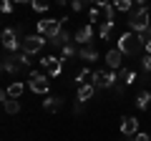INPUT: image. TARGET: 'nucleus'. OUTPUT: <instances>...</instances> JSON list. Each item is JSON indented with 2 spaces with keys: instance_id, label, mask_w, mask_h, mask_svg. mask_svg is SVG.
Instances as JSON below:
<instances>
[{
  "instance_id": "f257e3e1",
  "label": "nucleus",
  "mask_w": 151,
  "mask_h": 141,
  "mask_svg": "<svg viewBox=\"0 0 151 141\" xmlns=\"http://www.w3.org/2000/svg\"><path fill=\"white\" fill-rule=\"evenodd\" d=\"M141 48H144V43H141L139 33H134V30L124 33V35L119 38V50H121L124 55H139Z\"/></svg>"
},
{
  "instance_id": "f03ea898",
  "label": "nucleus",
  "mask_w": 151,
  "mask_h": 141,
  "mask_svg": "<svg viewBox=\"0 0 151 141\" xmlns=\"http://www.w3.org/2000/svg\"><path fill=\"white\" fill-rule=\"evenodd\" d=\"M151 25V13H149V8L146 5H141L139 10H134L129 15V28L134 33H141V30H146V28Z\"/></svg>"
},
{
  "instance_id": "7ed1b4c3",
  "label": "nucleus",
  "mask_w": 151,
  "mask_h": 141,
  "mask_svg": "<svg viewBox=\"0 0 151 141\" xmlns=\"http://www.w3.org/2000/svg\"><path fill=\"white\" fill-rule=\"evenodd\" d=\"M63 30V20H55V18H45V20H38V35H43V38H50L53 40L58 33Z\"/></svg>"
},
{
  "instance_id": "20e7f679",
  "label": "nucleus",
  "mask_w": 151,
  "mask_h": 141,
  "mask_svg": "<svg viewBox=\"0 0 151 141\" xmlns=\"http://www.w3.org/2000/svg\"><path fill=\"white\" fill-rule=\"evenodd\" d=\"M91 83H93L96 88H113L116 83H119V78H116L113 70H93Z\"/></svg>"
},
{
  "instance_id": "39448f33",
  "label": "nucleus",
  "mask_w": 151,
  "mask_h": 141,
  "mask_svg": "<svg viewBox=\"0 0 151 141\" xmlns=\"http://www.w3.org/2000/svg\"><path fill=\"white\" fill-rule=\"evenodd\" d=\"M113 5H93L91 8V23H113Z\"/></svg>"
},
{
  "instance_id": "423d86ee",
  "label": "nucleus",
  "mask_w": 151,
  "mask_h": 141,
  "mask_svg": "<svg viewBox=\"0 0 151 141\" xmlns=\"http://www.w3.org/2000/svg\"><path fill=\"white\" fill-rule=\"evenodd\" d=\"M43 43H45L43 35H25V38H23L20 50H23V53H28V55H35V53L43 50Z\"/></svg>"
},
{
  "instance_id": "0eeeda50",
  "label": "nucleus",
  "mask_w": 151,
  "mask_h": 141,
  "mask_svg": "<svg viewBox=\"0 0 151 141\" xmlns=\"http://www.w3.org/2000/svg\"><path fill=\"white\" fill-rule=\"evenodd\" d=\"M28 88H30L33 93H48L50 83H48V78H45L43 73H35V70H33L30 78H28Z\"/></svg>"
},
{
  "instance_id": "6e6552de",
  "label": "nucleus",
  "mask_w": 151,
  "mask_h": 141,
  "mask_svg": "<svg viewBox=\"0 0 151 141\" xmlns=\"http://www.w3.org/2000/svg\"><path fill=\"white\" fill-rule=\"evenodd\" d=\"M20 45H23V40H18V30L5 28V30H3V48H5L8 53H15Z\"/></svg>"
},
{
  "instance_id": "1a4fd4ad",
  "label": "nucleus",
  "mask_w": 151,
  "mask_h": 141,
  "mask_svg": "<svg viewBox=\"0 0 151 141\" xmlns=\"http://www.w3.org/2000/svg\"><path fill=\"white\" fill-rule=\"evenodd\" d=\"M106 65H108V70L124 68V53H121L119 48H116V50H108V53H106Z\"/></svg>"
},
{
  "instance_id": "9d476101",
  "label": "nucleus",
  "mask_w": 151,
  "mask_h": 141,
  "mask_svg": "<svg viewBox=\"0 0 151 141\" xmlns=\"http://www.w3.org/2000/svg\"><path fill=\"white\" fill-rule=\"evenodd\" d=\"M3 70H5V73H20L23 70V65H20V60H18L15 53H8L5 58H3Z\"/></svg>"
},
{
  "instance_id": "9b49d317",
  "label": "nucleus",
  "mask_w": 151,
  "mask_h": 141,
  "mask_svg": "<svg viewBox=\"0 0 151 141\" xmlns=\"http://www.w3.org/2000/svg\"><path fill=\"white\" fill-rule=\"evenodd\" d=\"M73 40H76V43H81V45H88V43L93 40V25L78 28V30H76V35H73Z\"/></svg>"
},
{
  "instance_id": "f8f14e48",
  "label": "nucleus",
  "mask_w": 151,
  "mask_h": 141,
  "mask_svg": "<svg viewBox=\"0 0 151 141\" xmlns=\"http://www.w3.org/2000/svg\"><path fill=\"white\" fill-rule=\"evenodd\" d=\"M121 134L124 136H136L139 134V121H136V116H126L121 121Z\"/></svg>"
},
{
  "instance_id": "ddd939ff",
  "label": "nucleus",
  "mask_w": 151,
  "mask_h": 141,
  "mask_svg": "<svg viewBox=\"0 0 151 141\" xmlns=\"http://www.w3.org/2000/svg\"><path fill=\"white\" fill-rule=\"evenodd\" d=\"M0 98H3V109H5V114H18V111H20V103H18V98H10L5 91L0 93Z\"/></svg>"
},
{
  "instance_id": "4468645a",
  "label": "nucleus",
  "mask_w": 151,
  "mask_h": 141,
  "mask_svg": "<svg viewBox=\"0 0 151 141\" xmlns=\"http://www.w3.org/2000/svg\"><path fill=\"white\" fill-rule=\"evenodd\" d=\"M116 78H119V83H124V86H131V83L136 81V73H134L131 68H126V65H124V68L116 70Z\"/></svg>"
},
{
  "instance_id": "2eb2a0df",
  "label": "nucleus",
  "mask_w": 151,
  "mask_h": 141,
  "mask_svg": "<svg viewBox=\"0 0 151 141\" xmlns=\"http://www.w3.org/2000/svg\"><path fill=\"white\" fill-rule=\"evenodd\" d=\"M78 58L86 60V63H91V60H96V58H98V50L93 48L91 43H88V45H81V48H78Z\"/></svg>"
},
{
  "instance_id": "dca6fc26",
  "label": "nucleus",
  "mask_w": 151,
  "mask_h": 141,
  "mask_svg": "<svg viewBox=\"0 0 151 141\" xmlns=\"http://www.w3.org/2000/svg\"><path fill=\"white\" fill-rule=\"evenodd\" d=\"M93 93H96V86L93 83H81L78 86V101H88Z\"/></svg>"
},
{
  "instance_id": "f3484780",
  "label": "nucleus",
  "mask_w": 151,
  "mask_h": 141,
  "mask_svg": "<svg viewBox=\"0 0 151 141\" xmlns=\"http://www.w3.org/2000/svg\"><path fill=\"white\" fill-rule=\"evenodd\" d=\"M50 43H53L55 48H65V45H70V33H68V30H60Z\"/></svg>"
},
{
  "instance_id": "a211bd4d",
  "label": "nucleus",
  "mask_w": 151,
  "mask_h": 141,
  "mask_svg": "<svg viewBox=\"0 0 151 141\" xmlns=\"http://www.w3.org/2000/svg\"><path fill=\"white\" fill-rule=\"evenodd\" d=\"M149 103H151V93L146 91V88L136 93V106H139L141 111H146V109H149Z\"/></svg>"
},
{
  "instance_id": "6ab92c4d",
  "label": "nucleus",
  "mask_w": 151,
  "mask_h": 141,
  "mask_svg": "<svg viewBox=\"0 0 151 141\" xmlns=\"http://www.w3.org/2000/svg\"><path fill=\"white\" fill-rule=\"evenodd\" d=\"M23 91H25V83H20V81H15V83H10V86H8V96L10 98H20L23 96Z\"/></svg>"
},
{
  "instance_id": "aec40b11",
  "label": "nucleus",
  "mask_w": 151,
  "mask_h": 141,
  "mask_svg": "<svg viewBox=\"0 0 151 141\" xmlns=\"http://www.w3.org/2000/svg\"><path fill=\"white\" fill-rule=\"evenodd\" d=\"M111 35H113V23H101V28H98V38L108 40Z\"/></svg>"
},
{
  "instance_id": "412c9836",
  "label": "nucleus",
  "mask_w": 151,
  "mask_h": 141,
  "mask_svg": "<svg viewBox=\"0 0 151 141\" xmlns=\"http://www.w3.org/2000/svg\"><path fill=\"white\" fill-rule=\"evenodd\" d=\"M60 106H63V101H60V98H45V101H43V109L50 111V114H53V111H58Z\"/></svg>"
},
{
  "instance_id": "4be33fe9",
  "label": "nucleus",
  "mask_w": 151,
  "mask_h": 141,
  "mask_svg": "<svg viewBox=\"0 0 151 141\" xmlns=\"http://www.w3.org/2000/svg\"><path fill=\"white\" fill-rule=\"evenodd\" d=\"M111 5L116 8V10H121V13H129L131 8H134V0H113Z\"/></svg>"
},
{
  "instance_id": "5701e85b",
  "label": "nucleus",
  "mask_w": 151,
  "mask_h": 141,
  "mask_svg": "<svg viewBox=\"0 0 151 141\" xmlns=\"http://www.w3.org/2000/svg\"><path fill=\"white\" fill-rule=\"evenodd\" d=\"M30 8H33L35 13H45V10L50 8V0H33V3H30Z\"/></svg>"
},
{
  "instance_id": "b1692460",
  "label": "nucleus",
  "mask_w": 151,
  "mask_h": 141,
  "mask_svg": "<svg viewBox=\"0 0 151 141\" xmlns=\"http://www.w3.org/2000/svg\"><path fill=\"white\" fill-rule=\"evenodd\" d=\"M88 3H93V0H70V8H73V10H76V13H81V10H83V8H86V5H88Z\"/></svg>"
},
{
  "instance_id": "393cba45",
  "label": "nucleus",
  "mask_w": 151,
  "mask_h": 141,
  "mask_svg": "<svg viewBox=\"0 0 151 141\" xmlns=\"http://www.w3.org/2000/svg\"><path fill=\"white\" fill-rule=\"evenodd\" d=\"M139 38H141V43H144V48H146V45L151 43V25L146 28V30H141V33H139Z\"/></svg>"
},
{
  "instance_id": "a878e982",
  "label": "nucleus",
  "mask_w": 151,
  "mask_h": 141,
  "mask_svg": "<svg viewBox=\"0 0 151 141\" xmlns=\"http://www.w3.org/2000/svg\"><path fill=\"white\" fill-rule=\"evenodd\" d=\"M76 53H78V50H76V45H73V43L65 45V48H63V60H65V58H73Z\"/></svg>"
},
{
  "instance_id": "bb28decb",
  "label": "nucleus",
  "mask_w": 151,
  "mask_h": 141,
  "mask_svg": "<svg viewBox=\"0 0 151 141\" xmlns=\"http://www.w3.org/2000/svg\"><path fill=\"white\" fill-rule=\"evenodd\" d=\"M0 10L5 13V15H8V13H13V0H3V3H0Z\"/></svg>"
},
{
  "instance_id": "cd10ccee",
  "label": "nucleus",
  "mask_w": 151,
  "mask_h": 141,
  "mask_svg": "<svg viewBox=\"0 0 151 141\" xmlns=\"http://www.w3.org/2000/svg\"><path fill=\"white\" fill-rule=\"evenodd\" d=\"M141 65H144V70H146V73H151V55H149V53H146L144 58H141Z\"/></svg>"
},
{
  "instance_id": "c85d7f7f",
  "label": "nucleus",
  "mask_w": 151,
  "mask_h": 141,
  "mask_svg": "<svg viewBox=\"0 0 151 141\" xmlns=\"http://www.w3.org/2000/svg\"><path fill=\"white\" fill-rule=\"evenodd\" d=\"M113 91H116V96H124V93H126V86H124V83H116V86H113Z\"/></svg>"
},
{
  "instance_id": "c756f323",
  "label": "nucleus",
  "mask_w": 151,
  "mask_h": 141,
  "mask_svg": "<svg viewBox=\"0 0 151 141\" xmlns=\"http://www.w3.org/2000/svg\"><path fill=\"white\" fill-rule=\"evenodd\" d=\"M134 141H151V136H149V134H144V131H139V134L134 136Z\"/></svg>"
},
{
  "instance_id": "7c9ffc66",
  "label": "nucleus",
  "mask_w": 151,
  "mask_h": 141,
  "mask_svg": "<svg viewBox=\"0 0 151 141\" xmlns=\"http://www.w3.org/2000/svg\"><path fill=\"white\" fill-rule=\"evenodd\" d=\"M73 114H83V101H78V103L73 106Z\"/></svg>"
},
{
  "instance_id": "2f4dec72",
  "label": "nucleus",
  "mask_w": 151,
  "mask_h": 141,
  "mask_svg": "<svg viewBox=\"0 0 151 141\" xmlns=\"http://www.w3.org/2000/svg\"><path fill=\"white\" fill-rule=\"evenodd\" d=\"M113 0H93V5H111Z\"/></svg>"
},
{
  "instance_id": "473e14b6",
  "label": "nucleus",
  "mask_w": 151,
  "mask_h": 141,
  "mask_svg": "<svg viewBox=\"0 0 151 141\" xmlns=\"http://www.w3.org/2000/svg\"><path fill=\"white\" fill-rule=\"evenodd\" d=\"M136 5H146V3H149V0H134Z\"/></svg>"
},
{
  "instance_id": "72a5a7b5",
  "label": "nucleus",
  "mask_w": 151,
  "mask_h": 141,
  "mask_svg": "<svg viewBox=\"0 0 151 141\" xmlns=\"http://www.w3.org/2000/svg\"><path fill=\"white\" fill-rule=\"evenodd\" d=\"M65 3H68V0H55V5H65Z\"/></svg>"
},
{
  "instance_id": "f704fd0d",
  "label": "nucleus",
  "mask_w": 151,
  "mask_h": 141,
  "mask_svg": "<svg viewBox=\"0 0 151 141\" xmlns=\"http://www.w3.org/2000/svg\"><path fill=\"white\" fill-rule=\"evenodd\" d=\"M15 3H33V0H15Z\"/></svg>"
}]
</instances>
